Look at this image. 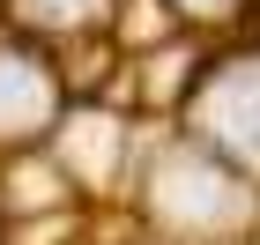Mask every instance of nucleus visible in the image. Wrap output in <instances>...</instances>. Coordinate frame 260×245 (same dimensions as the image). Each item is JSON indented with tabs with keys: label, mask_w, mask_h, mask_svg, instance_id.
Returning <instances> with one entry per match:
<instances>
[{
	"label": "nucleus",
	"mask_w": 260,
	"mask_h": 245,
	"mask_svg": "<svg viewBox=\"0 0 260 245\" xmlns=\"http://www.w3.org/2000/svg\"><path fill=\"white\" fill-rule=\"evenodd\" d=\"M45 119V82L30 60H0V134H22V126Z\"/></svg>",
	"instance_id": "obj_2"
},
{
	"label": "nucleus",
	"mask_w": 260,
	"mask_h": 245,
	"mask_svg": "<svg viewBox=\"0 0 260 245\" xmlns=\"http://www.w3.org/2000/svg\"><path fill=\"white\" fill-rule=\"evenodd\" d=\"M201 119L216 126L231 149H245V156H260V75H231L208 89V112Z\"/></svg>",
	"instance_id": "obj_1"
},
{
	"label": "nucleus",
	"mask_w": 260,
	"mask_h": 245,
	"mask_svg": "<svg viewBox=\"0 0 260 245\" xmlns=\"http://www.w3.org/2000/svg\"><path fill=\"white\" fill-rule=\"evenodd\" d=\"M193 8H216V0H193Z\"/></svg>",
	"instance_id": "obj_4"
},
{
	"label": "nucleus",
	"mask_w": 260,
	"mask_h": 245,
	"mask_svg": "<svg viewBox=\"0 0 260 245\" xmlns=\"http://www.w3.org/2000/svg\"><path fill=\"white\" fill-rule=\"evenodd\" d=\"M30 8H38V15H52V22H75V15H89L97 0H30Z\"/></svg>",
	"instance_id": "obj_3"
}]
</instances>
